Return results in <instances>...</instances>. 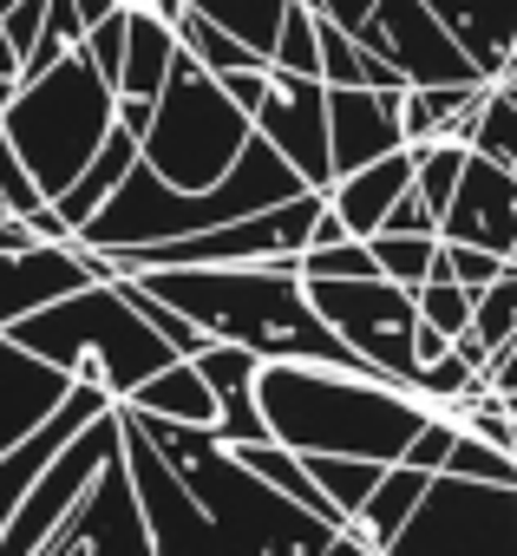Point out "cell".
<instances>
[{
	"mask_svg": "<svg viewBox=\"0 0 517 556\" xmlns=\"http://www.w3.org/2000/svg\"><path fill=\"white\" fill-rule=\"evenodd\" d=\"M484 86H491V79H478V86H400V131H406V144L445 138L452 118H458Z\"/></svg>",
	"mask_w": 517,
	"mask_h": 556,
	"instance_id": "cell-25",
	"label": "cell"
},
{
	"mask_svg": "<svg viewBox=\"0 0 517 556\" xmlns=\"http://www.w3.org/2000/svg\"><path fill=\"white\" fill-rule=\"evenodd\" d=\"M118 419L131 432H144V445L184 478V491L203 504V517L216 523L229 556H380L348 523H328V517L302 510L295 497L269 491L210 426H177V419H157L138 406H118Z\"/></svg>",
	"mask_w": 517,
	"mask_h": 556,
	"instance_id": "cell-1",
	"label": "cell"
},
{
	"mask_svg": "<svg viewBox=\"0 0 517 556\" xmlns=\"http://www.w3.org/2000/svg\"><path fill=\"white\" fill-rule=\"evenodd\" d=\"M413 315L452 341V334H465V328H471V289L445 282V275H426V282L413 289Z\"/></svg>",
	"mask_w": 517,
	"mask_h": 556,
	"instance_id": "cell-33",
	"label": "cell"
},
{
	"mask_svg": "<svg viewBox=\"0 0 517 556\" xmlns=\"http://www.w3.org/2000/svg\"><path fill=\"white\" fill-rule=\"evenodd\" d=\"M497 400H504V393H497ZM504 413H510V419H517V393H510V400H504Z\"/></svg>",
	"mask_w": 517,
	"mask_h": 556,
	"instance_id": "cell-44",
	"label": "cell"
},
{
	"mask_svg": "<svg viewBox=\"0 0 517 556\" xmlns=\"http://www.w3.org/2000/svg\"><path fill=\"white\" fill-rule=\"evenodd\" d=\"M439 236L491 249V255H510V242H517V170L497 164V157L465 151L458 184H452V197L439 210Z\"/></svg>",
	"mask_w": 517,
	"mask_h": 556,
	"instance_id": "cell-14",
	"label": "cell"
},
{
	"mask_svg": "<svg viewBox=\"0 0 517 556\" xmlns=\"http://www.w3.org/2000/svg\"><path fill=\"white\" fill-rule=\"evenodd\" d=\"M484 374H491V387H497V393H504V400H510V393H517V334H510V348H504V354H497V361H491V367H484Z\"/></svg>",
	"mask_w": 517,
	"mask_h": 556,
	"instance_id": "cell-41",
	"label": "cell"
},
{
	"mask_svg": "<svg viewBox=\"0 0 517 556\" xmlns=\"http://www.w3.org/2000/svg\"><path fill=\"white\" fill-rule=\"evenodd\" d=\"M40 203H47V197H40V184L27 177V164L14 157V144L0 138V210H8V216H21V223H27V216H34Z\"/></svg>",
	"mask_w": 517,
	"mask_h": 556,
	"instance_id": "cell-36",
	"label": "cell"
},
{
	"mask_svg": "<svg viewBox=\"0 0 517 556\" xmlns=\"http://www.w3.org/2000/svg\"><path fill=\"white\" fill-rule=\"evenodd\" d=\"M354 40L400 73V86H478V66L465 47L432 21L426 0H374V14L354 27Z\"/></svg>",
	"mask_w": 517,
	"mask_h": 556,
	"instance_id": "cell-11",
	"label": "cell"
},
{
	"mask_svg": "<svg viewBox=\"0 0 517 556\" xmlns=\"http://www.w3.org/2000/svg\"><path fill=\"white\" fill-rule=\"evenodd\" d=\"M269 66H289V73H315L321 66V47H315V8L289 0V14L276 27V47H269Z\"/></svg>",
	"mask_w": 517,
	"mask_h": 556,
	"instance_id": "cell-34",
	"label": "cell"
},
{
	"mask_svg": "<svg viewBox=\"0 0 517 556\" xmlns=\"http://www.w3.org/2000/svg\"><path fill=\"white\" fill-rule=\"evenodd\" d=\"M308 302L315 315L335 328V341L380 380L393 387H413L419 380V361H413V289L387 282V275H361V282H308Z\"/></svg>",
	"mask_w": 517,
	"mask_h": 556,
	"instance_id": "cell-9",
	"label": "cell"
},
{
	"mask_svg": "<svg viewBox=\"0 0 517 556\" xmlns=\"http://www.w3.org/2000/svg\"><path fill=\"white\" fill-rule=\"evenodd\" d=\"M249 131L302 177V190H328L335 177L328 170V86L315 73H289L263 60L255 99H249Z\"/></svg>",
	"mask_w": 517,
	"mask_h": 556,
	"instance_id": "cell-10",
	"label": "cell"
},
{
	"mask_svg": "<svg viewBox=\"0 0 517 556\" xmlns=\"http://www.w3.org/2000/svg\"><path fill=\"white\" fill-rule=\"evenodd\" d=\"M249 144V112L177 47L157 99H151V125L138 138V164H151L171 190H203L216 184Z\"/></svg>",
	"mask_w": 517,
	"mask_h": 556,
	"instance_id": "cell-7",
	"label": "cell"
},
{
	"mask_svg": "<svg viewBox=\"0 0 517 556\" xmlns=\"http://www.w3.org/2000/svg\"><path fill=\"white\" fill-rule=\"evenodd\" d=\"M40 21H47V0H14L8 14H0V34H8V47L27 60V47L40 40Z\"/></svg>",
	"mask_w": 517,
	"mask_h": 556,
	"instance_id": "cell-38",
	"label": "cell"
},
{
	"mask_svg": "<svg viewBox=\"0 0 517 556\" xmlns=\"http://www.w3.org/2000/svg\"><path fill=\"white\" fill-rule=\"evenodd\" d=\"M0 334H8L14 348H27L34 361L60 367L66 380L99 387L112 406H118L138 380H151L157 367L184 361V354L131 308V295L118 289V275H112V282H79V289L40 302L34 315H21L14 328H0Z\"/></svg>",
	"mask_w": 517,
	"mask_h": 556,
	"instance_id": "cell-5",
	"label": "cell"
},
{
	"mask_svg": "<svg viewBox=\"0 0 517 556\" xmlns=\"http://www.w3.org/2000/svg\"><path fill=\"white\" fill-rule=\"evenodd\" d=\"M184 8L203 14L210 27H223L229 40H242L255 60H269L276 27H282V14H289V0H184Z\"/></svg>",
	"mask_w": 517,
	"mask_h": 556,
	"instance_id": "cell-24",
	"label": "cell"
},
{
	"mask_svg": "<svg viewBox=\"0 0 517 556\" xmlns=\"http://www.w3.org/2000/svg\"><path fill=\"white\" fill-rule=\"evenodd\" d=\"M112 105H118V92L86 60V47H73L53 73L21 79L14 99L0 105V138L14 144V157L27 164V177L40 184L47 203L60 190H73V177L92 164V151L112 131Z\"/></svg>",
	"mask_w": 517,
	"mask_h": 556,
	"instance_id": "cell-6",
	"label": "cell"
},
{
	"mask_svg": "<svg viewBox=\"0 0 517 556\" xmlns=\"http://www.w3.org/2000/svg\"><path fill=\"white\" fill-rule=\"evenodd\" d=\"M34 556H151L138 497H131V471H125V445L92 471L86 497L47 530V543Z\"/></svg>",
	"mask_w": 517,
	"mask_h": 556,
	"instance_id": "cell-13",
	"label": "cell"
},
{
	"mask_svg": "<svg viewBox=\"0 0 517 556\" xmlns=\"http://www.w3.org/2000/svg\"><path fill=\"white\" fill-rule=\"evenodd\" d=\"M79 14H86V27H92V21H112V14H157V21H177L184 0H79Z\"/></svg>",
	"mask_w": 517,
	"mask_h": 556,
	"instance_id": "cell-39",
	"label": "cell"
},
{
	"mask_svg": "<svg viewBox=\"0 0 517 556\" xmlns=\"http://www.w3.org/2000/svg\"><path fill=\"white\" fill-rule=\"evenodd\" d=\"M439 471H452V478H478V484H517V465H510V452L504 445H491V439H478V432H452V445H445V465Z\"/></svg>",
	"mask_w": 517,
	"mask_h": 556,
	"instance_id": "cell-32",
	"label": "cell"
},
{
	"mask_svg": "<svg viewBox=\"0 0 517 556\" xmlns=\"http://www.w3.org/2000/svg\"><path fill=\"white\" fill-rule=\"evenodd\" d=\"M432 275H445V282H458V289H484V282H497L504 275V255H491V249H471V242H445L439 236V268Z\"/></svg>",
	"mask_w": 517,
	"mask_h": 556,
	"instance_id": "cell-35",
	"label": "cell"
},
{
	"mask_svg": "<svg viewBox=\"0 0 517 556\" xmlns=\"http://www.w3.org/2000/svg\"><path fill=\"white\" fill-rule=\"evenodd\" d=\"M367 249H374V268L387 275V282H400V289H419L439 268V236H387V229H374Z\"/></svg>",
	"mask_w": 517,
	"mask_h": 556,
	"instance_id": "cell-29",
	"label": "cell"
},
{
	"mask_svg": "<svg viewBox=\"0 0 517 556\" xmlns=\"http://www.w3.org/2000/svg\"><path fill=\"white\" fill-rule=\"evenodd\" d=\"M302 465H308V478L321 484V497L335 504V517L348 523L361 504H367V491H374V478H380V458H341V452H302Z\"/></svg>",
	"mask_w": 517,
	"mask_h": 556,
	"instance_id": "cell-26",
	"label": "cell"
},
{
	"mask_svg": "<svg viewBox=\"0 0 517 556\" xmlns=\"http://www.w3.org/2000/svg\"><path fill=\"white\" fill-rule=\"evenodd\" d=\"M177 60V27L157 14H125V53H118V92L125 99H157L164 73Z\"/></svg>",
	"mask_w": 517,
	"mask_h": 556,
	"instance_id": "cell-22",
	"label": "cell"
},
{
	"mask_svg": "<svg viewBox=\"0 0 517 556\" xmlns=\"http://www.w3.org/2000/svg\"><path fill=\"white\" fill-rule=\"evenodd\" d=\"M510 334H517V268L504 262L497 282H484V289L471 295V341L497 361V354L510 348Z\"/></svg>",
	"mask_w": 517,
	"mask_h": 556,
	"instance_id": "cell-27",
	"label": "cell"
},
{
	"mask_svg": "<svg viewBox=\"0 0 517 556\" xmlns=\"http://www.w3.org/2000/svg\"><path fill=\"white\" fill-rule=\"evenodd\" d=\"M380 229H387V236H439V216H432V203L406 184V190L393 197V210L380 216Z\"/></svg>",
	"mask_w": 517,
	"mask_h": 556,
	"instance_id": "cell-37",
	"label": "cell"
},
{
	"mask_svg": "<svg viewBox=\"0 0 517 556\" xmlns=\"http://www.w3.org/2000/svg\"><path fill=\"white\" fill-rule=\"evenodd\" d=\"M99 282V249L86 242H34V249H0V328H14L40 302Z\"/></svg>",
	"mask_w": 517,
	"mask_h": 556,
	"instance_id": "cell-16",
	"label": "cell"
},
{
	"mask_svg": "<svg viewBox=\"0 0 517 556\" xmlns=\"http://www.w3.org/2000/svg\"><path fill=\"white\" fill-rule=\"evenodd\" d=\"M131 164H138V131H125V125L112 118L105 144H99V151H92V164L73 177V190H60V197H53V216H60L66 229H79V223H86V216L112 197V184H118Z\"/></svg>",
	"mask_w": 517,
	"mask_h": 556,
	"instance_id": "cell-20",
	"label": "cell"
},
{
	"mask_svg": "<svg viewBox=\"0 0 517 556\" xmlns=\"http://www.w3.org/2000/svg\"><path fill=\"white\" fill-rule=\"evenodd\" d=\"M491 92H497V99H510V105H517V47H510V53H504V66H497V73H491Z\"/></svg>",
	"mask_w": 517,
	"mask_h": 556,
	"instance_id": "cell-43",
	"label": "cell"
},
{
	"mask_svg": "<svg viewBox=\"0 0 517 556\" xmlns=\"http://www.w3.org/2000/svg\"><path fill=\"white\" fill-rule=\"evenodd\" d=\"M0 216H8V210H0Z\"/></svg>",
	"mask_w": 517,
	"mask_h": 556,
	"instance_id": "cell-46",
	"label": "cell"
},
{
	"mask_svg": "<svg viewBox=\"0 0 517 556\" xmlns=\"http://www.w3.org/2000/svg\"><path fill=\"white\" fill-rule=\"evenodd\" d=\"M302 8H315L321 21H335V27H348V34H354V27L374 14V0H302Z\"/></svg>",
	"mask_w": 517,
	"mask_h": 556,
	"instance_id": "cell-40",
	"label": "cell"
},
{
	"mask_svg": "<svg viewBox=\"0 0 517 556\" xmlns=\"http://www.w3.org/2000/svg\"><path fill=\"white\" fill-rule=\"evenodd\" d=\"M413 184V144H400V151H387V157H374V164H361V170H348V177H335L321 197H328V210L341 216V229L348 236H374L380 229V216L393 210V197Z\"/></svg>",
	"mask_w": 517,
	"mask_h": 556,
	"instance_id": "cell-18",
	"label": "cell"
},
{
	"mask_svg": "<svg viewBox=\"0 0 517 556\" xmlns=\"http://www.w3.org/2000/svg\"><path fill=\"white\" fill-rule=\"evenodd\" d=\"M171 27H177V47H184V53H190L210 79H223V73H236V66H263V60H255L242 40H229L223 27H210V21H203V14H190V8H184Z\"/></svg>",
	"mask_w": 517,
	"mask_h": 556,
	"instance_id": "cell-28",
	"label": "cell"
},
{
	"mask_svg": "<svg viewBox=\"0 0 517 556\" xmlns=\"http://www.w3.org/2000/svg\"><path fill=\"white\" fill-rule=\"evenodd\" d=\"M302 190V177L249 131V144H242V157L216 177V184H203V190H171L151 164H131L118 184H112V197L73 229V242H86V249H138V242H177V236H197V229H216V223H229V216H249V210H269V203H282V197H295Z\"/></svg>",
	"mask_w": 517,
	"mask_h": 556,
	"instance_id": "cell-4",
	"label": "cell"
},
{
	"mask_svg": "<svg viewBox=\"0 0 517 556\" xmlns=\"http://www.w3.org/2000/svg\"><path fill=\"white\" fill-rule=\"evenodd\" d=\"M118 406L157 413V419H177V426H210V419H216V400H210V387H203V374H197L190 361L157 367V374H151V380H138Z\"/></svg>",
	"mask_w": 517,
	"mask_h": 556,
	"instance_id": "cell-23",
	"label": "cell"
},
{
	"mask_svg": "<svg viewBox=\"0 0 517 556\" xmlns=\"http://www.w3.org/2000/svg\"><path fill=\"white\" fill-rule=\"evenodd\" d=\"M8 8H14V0H0V14H8Z\"/></svg>",
	"mask_w": 517,
	"mask_h": 556,
	"instance_id": "cell-45",
	"label": "cell"
},
{
	"mask_svg": "<svg viewBox=\"0 0 517 556\" xmlns=\"http://www.w3.org/2000/svg\"><path fill=\"white\" fill-rule=\"evenodd\" d=\"M302 268V282H361V275H380L374 268V249L361 236H335V242H308L295 255Z\"/></svg>",
	"mask_w": 517,
	"mask_h": 556,
	"instance_id": "cell-30",
	"label": "cell"
},
{
	"mask_svg": "<svg viewBox=\"0 0 517 556\" xmlns=\"http://www.w3.org/2000/svg\"><path fill=\"white\" fill-rule=\"evenodd\" d=\"M400 92L387 86H328V170L348 177L387 151H400ZM328 177V184H335Z\"/></svg>",
	"mask_w": 517,
	"mask_h": 556,
	"instance_id": "cell-15",
	"label": "cell"
},
{
	"mask_svg": "<svg viewBox=\"0 0 517 556\" xmlns=\"http://www.w3.org/2000/svg\"><path fill=\"white\" fill-rule=\"evenodd\" d=\"M426 484H432V471H413V465H380V478H374V491H367V504L348 517V530L367 543V549H387V536L413 517V504L426 497Z\"/></svg>",
	"mask_w": 517,
	"mask_h": 556,
	"instance_id": "cell-21",
	"label": "cell"
},
{
	"mask_svg": "<svg viewBox=\"0 0 517 556\" xmlns=\"http://www.w3.org/2000/svg\"><path fill=\"white\" fill-rule=\"evenodd\" d=\"M118 445H125V471H131V497H138V517H144V536H151V556H229L216 523L203 517V504L184 491V478L144 445V432H131L118 419Z\"/></svg>",
	"mask_w": 517,
	"mask_h": 556,
	"instance_id": "cell-12",
	"label": "cell"
},
{
	"mask_svg": "<svg viewBox=\"0 0 517 556\" xmlns=\"http://www.w3.org/2000/svg\"><path fill=\"white\" fill-rule=\"evenodd\" d=\"M14 86H21V53L8 47V34H0V105L14 99Z\"/></svg>",
	"mask_w": 517,
	"mask_h": 556,
	"instance_id": "cell-42",
	"label": "cell"
},
{
	"mask_svg": "<svg viewBox=\"0 0 517 556\" xmlns=\"http://www.w3.org/2000/svg\"><path fill=\"white\" fill-rule=\"evenodd\" d=\"M157 302H171L203 341H236L255 361H321V367H361L335 328L315 315L295 255L282 262H197V268H138Z\"/></svg>",
	"mask_w": 517,
	"mask_h": 556,
	"instance_id": "cell-2",
	"label": "cell"
},
{
	"mask_svg": "<svg viewBox=\"0 0 517 556\" xmlns=\"http://www.w3.org/2000/svg\"><path fill=\"white\" fill-rule=\"evenodd\" d=\"M66 374L60 367H47V361H34L27 348H14L8 334H0V452L8 445H21L60 400H66Z\"/></svg>",
	"mask_w": 517,
	"mask_h": 556,
	"instance_id": "cell-17",
	"label": "cell"
},
{
	"mask_svg": "<svg viewBox=\"0 0 517 556\" xmlns=\"http://www.w3.org/2000/svg\"><path fill=\"white\" fill-rule=\"evenodd\" d=\"M380 556H517V484L432 471L426 497Z\"/></svg>",
	"mask_w": 517,
	"mask_h": 556,
	"instance_id": "cell-8",
	"label": "cell"
},
{
	"mask_svg": "<svg viewBox=\"0 0 517 556\" xmlns=\"http://www.w3.org/2000/svg\"><path fill=\"white\" fill-rule=\"evenodd\" d=\"M255 406L269 419V439L289 452H341L380 465H393L406 439L432 419V406L413 387L321 361H263L255 367Z\"/></svg>",
	"mask_w": 517,
	"mask_h": 556,
	"instance_id": "cell-3",
	"label": "cell"
},
{
	"mask_svg": "<svg viewBox=\"0 0 517 556\" xmlns=\"http://www.w3.org/2000/svg\"><path fill=\"white\" fill-rule=\"evenodd\" d=\"M426 8L465 47V60L478 66V79H491L504 66V53L517 47V0H426Z\"/></svg>",
	"mask_w": 517,
	"mask_h": 556,
	"instance_id": "cell-19",
	"label": "cell"
},
{
	"mask_svg": "<svg viewBox=\"0 0 517 556\" xmlns=\"http://www.w3.org/2000/svg\"><path fill=\"white\" fill-rule=\"evenodd\" d=\"M465 144H471L478 157H497V164L517 170V105L484 86V99H478V112H471V125H465Z\"/></svg>",
	"mask_w": 517,
	"mask_h": 556,
	"instance_id": "cell-31",
	"label": "cell"
}]
</instances>
